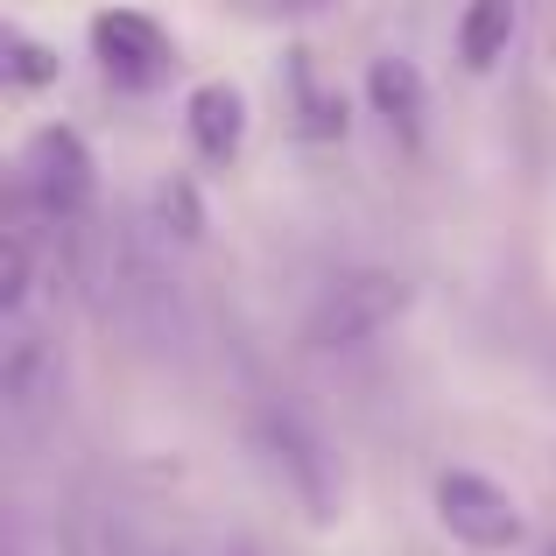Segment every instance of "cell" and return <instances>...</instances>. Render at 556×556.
Masks as SVG:
<instances>
[{
  "label": "cell",
  "instance_id": "7",
  "mask_svg": "<svg viewBox=\"0 0 556 556\" xmlns=\"http://www.w3.org/2000/svg\"><path fill=\"white\" fill-rule=\"evenodd\" d=\"M261 444H268L275 465L296 479L303 507H311V515H331V465H325V451L311 444V430H296V422H268V430H261Z\"/></svg>",
  "mask_w": 556,
  "mask_h": 556
},
{
  "label": "cell",
  "instance_id": "2",
  "mask_svg": "<svg viewBox=\"0 0 556 556\" xmlns=\"http://www.w3.org/2000/svg\"><path fill=\"white\" fill-rule=\"evenodd\" d=\"M22 190L28 204H36L42 218H78L85 204H92V155H85V141L71 135V127H42L36 141L22 149Z\"/></svg>",
  "mask_w": 556,
  "mask_h": 556
},
{
  "label": "cell",
  "instance_id": "1",
  "mask_svg": "<svg viewBox=\"0 0 556 556\" xmlns=\"http://www.w3.org/2000/svg\"><path fill=\"white\" fill-rule=\"evenodd\" d=\"M430 507H437V521L451 529V543H465V549H479V556H507V549L529 543V515H521V501L501 486V479L472 472V465L437 472Z\"/></svg>",
  "mask_w": 556,
  "mask_h": 556
},
{
  "label": "cell",
  "instance_id": "12",
  "mask_svg": "<svg viewBox=\"0 0 556 556\" xmlns=\"http://www.w3.org/2000/svg\"><path fill=\"white\" fill-rule=\"evenodd\" d=\"M268 14H325V8H339V0H261Z\"/></svg>",
  "mask_w": 556,
  "mask_h": 556
},
{
  "label": "cell",
  "instance_id": "3",
  "mask_svg": "<svg viewBox=\"0 0 556 556\" xmlns=\"http://www.w3.org/2000/svg\"><path fill=\"white\" fill-rule=\"evenodd\" d=\"M402 311H408V282H394V275H353V282H339L311 311V345H359L380 325H394Z\"/></svg>",
  "mask_w": 556,
  "mask_h": 556
},
{
  "label": "cell",
  "instance_id": "10",
  "mask_svg": "<svg viewBox=\"0 0 556 556\" xmlns=\"http://www.w3.org/2000/svg\"><path fill=\"white\" fill-rule=\"evenodd\" d=\"M8 78L22 85V92H36V85H56V50H42V42H28L22 28L8 36Z\"/></svg>",
  "mask_w": 556,
  "mask_h": 556
},
{
  "label": "cell",
  "instance_id": "8",
  "mask_svg": "<svg viewBox=\"0 0 556 556\" xmlns=\"http://www.w3.org/2000/svg\"><path fill=\"white\" fill-rule=\"evenodd\" d=\"M515 28H521V8H515V0H472V8H465V22H458L465 71H493L507 56V42H515Z\"/></svg>",
  "mask_w": 556,
  "mask_h": 556
},
{
  "label": "cell",
  "instance_id": "6",
  "mask_svg": "<svg viewBox=\"0 0 556 556\" xmlns=\"http://www.w3.org/2000/svg\"><path fill=\"white\" fill-rule=\"evenodd\" d=\"M367 99L402 141L422 135V71L408 64V56H374L367 64Z\"/></svg>",
  "mask_w": 556,
  "mask_h": 556
},
{
  "label": "cell",
  "instance_id": "11",
  "mask_svg": "<svg viewBox=\"0 0 556 556\" xmlns=\"http://www.w3.org/2000/svg\"><path fill=\"white\" fill-rule=\"evenodd\" d=\"M28 296V240L22 232H8V275H0V311H22Z\"/></svg>",
  "mask_w": 556,
  "mask_h": 556
},
{
  "label": "cell",
  "instance_id": "5",
  "mask_svg": "<svg viewBox=\"0 0 556 556\" xmlns=\"http://www.w3.org/2000/svg\"><path fill=\"white\" fill-rule=\"evenodd\" d=\"M184 127H190V149L204 163H232L247 149V92L226 78H204L198 92L184 99Z\"/></svg>",
  "mask_w": 556,
  "mask_h": 556
},
{
  "label": "cell",
  "instance_id": "4",
  "mask_svg": "<svg viewBox=\"0 0 556 556\" xmlns=\"http://www.w3.org/2000/svg\"><path fill=\"white\" fill-rule=\"evenodd\" d=\"M92 56L106 64V78L113 85H155L169 71V36L149 22L141 8H106V14H92Z\"/></svg>",
  "mask_w": 556,
  "mask_h": 556
},
{
  "label": "cell",
  "instance_id": "9",
  "mask_svg": "<svg viewBox=\"0 0 556 556\" xmlns=\"http://www.w3.org/2000/svg\"><path fill=\"white\" fill-rule=\"evenodd\" d=\"M289 85H296V135H311V141L345 135V106L325 92V85H317L311 56H289Z\"/></svg>",
  "mask_w": 556,
  "mask_h": 556
}]
</instances>
